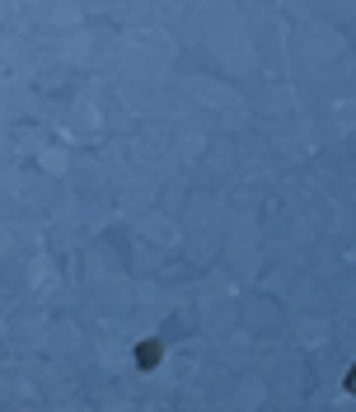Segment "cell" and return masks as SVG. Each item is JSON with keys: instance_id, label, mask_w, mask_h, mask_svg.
<instances>
[{"instance_id": "obj_1", "label": "cell", "mask_w": 356, "mask_h": 412, "mask_svg": "<svg viewBox=\"0 0 356 412\" xmlns=\"http://www.w3.org/2000/svg\"><path fill=\"white\" fill-rule=\"evenodd\" d=\"M347 389H352V393H356V370H352V379H347Z\"/></svg>"}]
</instances>
